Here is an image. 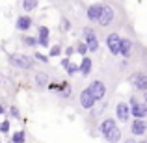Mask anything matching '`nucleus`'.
<instances>
[{"instance_id": "1", "label": "nucleus", "mask_w": 147, "mask_h": 143, "mask_svg": "<svg viewBox=\"0 0 147 143\" xmlns=\"http://www.w3.org/2000/svg\"><path fill=\"white\" fill-rule=\"evenodd\" d=\"M123 17H125V11H123L121 4L114 2V0H104L102 13H100V19L97 21V24L102 30H110V28H115V26L121 24Z\"/></svg>"}, {"instance_id": "2", "label": "nucleus", "mask_w": 147, "mask_h": 143, "mask_svg": "<svg viewBox=\"0 0 147 143\" xmlns=\"http://www.w3.org/2000/svg\"><path fill=\"white\" fill-rule=\"evenodd\" d=\"M9 60V65L19 71H32L36 67V58L34 56H28V54H22V52H13L7 56Z\"/></svg>"}, {"instance_id": "3", "label": "nucleus", "mask_w": 147, "mask_h": 143, "mask_svg": "<svg viewBox=\"0 0 147 143\" xmlns=\"http://www.w3.org/2000/svg\"><path fill=\"white\" fill-rule=\"evenodd\" d=\"M82 41L86 43V47L90 52H97L99 50V36H97V30L93 26H84L82 28Z\"/></svg>"}, {"instance_id": "4", "label": "nucleus", "mask_w": 147, "mask_h": 143, "mask_svg": "<svg viewBox=\"0 0 147 143\" xmlns=\"http://www.w3.org/2000/svg\"><path fill=\"white\" fill-rule=\"evenodd\" d=\"M129 106H130V115L134 119H145L147 117V106L144 100H138V97H130L129 99Z\"/></svg>"}, {"instance_id": "5", "label": "nucleus", "mask_w": 147, "mask_h": 143, "mask_svg": "<svg viewBox=\"0 0 147 143\" xmlns=\"http://www.w3.org/2000/svg\"><path fill=\"white\" fill-rule=\"evenodd\" d=\"M88 89L93 93V97L97 99V102L102 100V99H106V95H108V87H106V84H104V80H100V78L91 80V82L88 84Z\"/></svg>"}, {"instance_id": "6", "label": "nucleus", "mask_w": 147, "mask_h": 143, "mask_svg": "<svg viewBox=\"0 0 147 143\" xmlns=\"http://www.w3.org/2000/svg\"><path fill=\"white\" fill-rule=\"evenodd\" d=\"M129 82L136 91H142V93H144V91H147V73L145 71H134L132 75L129 76Z\"/></svg>"}, {"instance_id": "7", "label": "nucleus", "mask_w": 147, "mask_h": 143, "mask_svg": "<svg viewBox=\"0 0 147 143\" xmlns=\"http://www.w3.org/2000/svg\"><path fill=\"white\" fill-rule=\"evenodd\" d=\"M106 48L112 56H119V48H121V36L117 30H112L106 36Z\"/></svg>"}, {"instance_id": "8", "label": "nucleus", "mask_w": 147, "mask_h": 143, "mask_svg": "<svg viewBox=\"0 0 147 143\" xmlns=\"http://www.w3.org/2000/svg\"><path fill=\"white\" fill-rule=\"evenodd\" d=\"M78 104H80L82 110L90 111V110H93V106L97 104V99L93 97V93H91L88 87H84V89L80 91V95H78Z\"/></svg>"}, {"instance_id": "9", "label": "nucleus", "mask_w": 147, "mask_h": 143, "mask_svg": "<svg viewBox=\"0 0 147 143\" xmlns=\"http://www.w3.org/2000/svg\"><path fill=\"white\" fill-rule=\"evenodd\" d=\"M100 13H102V2H93L86 7V19L90 22L97 24V21L100 19Z\"/></svg>"}, {"instance_id": "10", "label": "nucleus", "mask_w": 147, "mask_h": 143, "mask_svg": "<svg viewBox=\"0 0 147 143\" xmlns=\"http://www.w3.org/2000/svg\"><path fill=\"white\" fill-rule=\"evenodd\" d=\"M145 134H147V121L145 119H132V123H130V136L142 138Z\"/></svg>"}, {"instance_id": "11", "label": "nucleus", "mask_w": 147, "mask_h": 143, "mask_svg": "<svg viewBox=\"0 0 147 143\" xmlns=\"http://www.w3.org/2000/svg\"><path fill=\"white\" fill-rule=\"evenodd\" d=\"M115 119H117L119 123H127L130 119V106L129 102H117L115 104Z\"/></svg>"}, {"instance_id": "12", "label": "nucleus", "mask_w": 147, "mask_h": 143, "mask_svg": "<svg viewBox=\"0 0 147 143\" xmlns=\"http://www.w3.org/2000/svg\"><path fill=\"white\" fill-rule=\"evenodd\" d=\"M136 50V45L130 37H121V48H119V56H123L125 60H130V56Z\"/></svg>"}, {"instance_id": "13", "label": "nucleus", "mask_w": 147, "mask_h": 143, "mask_svg": "<svg viewBox=\"0 0 147 143\" xmlns=\"http://www.w3.org/2000/svg\"><path fill=\"white\" fill-rule=\"evenodd\" d=\"M34 26V19L30 17L28 13H24V15H19L17 17V21H15V28L19 30V32H28L30 28Z\"/></svg>"}, {"instance_id": "14", "label": "nucleus", "mask_w": 147, "mask_h": 143, "mask_svg": "<svg viewBox=\"0 0 147 143\" xmlns=\"http://www.w3.org/2000/svg\"><path fill=\"white\" fill-rule=\"evenodd\" d=\"M37 45H41L43 48H47L50 45V30L43 24L37 26Z\"/></svg>"}, {"instance_id": "15", "label": "nucleus", "mask_w": 147, "mask_h": 143, "mask_svg": "<svg viewBox=\"0 0 147 143\" xmlns=\"http://www.w3.org/2000/svg\"><path fill=\"white\" fill-rule=\"evenodd\" d=\"M91 69H93V60L90 56H82V61L78 63V73L84 78H88L91 75Z\"/></svg>"}, {"instance_id": "16", "label": "nucleus", "mask_w": 147, "mask_h": 143, "mask_svg": "<svg viewBox=\"0 0 147 143\" xmlns=\"http://www.w3.org/2000/svg\"><path fill=\"white\" fill-rule=\"evenodd\" d=\"M115 125H117V123H115V119H114V117H104L102 121L99 123V134L104 138V136H106V134L110 132L112 128H114Z\"/></svg>"}, {"instance_id": "17", "label": "nucleus", "mask_w": 147, "mask_h": 143, "mask_svg": "<svg viewBox=\"0 0 147 143\" xmlns=\"http://www.w3.org/2000/svg\"><path fill=\"white\" fill-rule=\"evenodd\" d=\"M49 82H50V76H49V73H45V71H37L36 75H34V84H36V87H47L49 86Z\"/></svg>"}, {"instance_id": "18", "label": "nucleus", "mask_w": 147, "mask_h": 143, "mask_svg": "<svg viewBox=\"0 0 147 143\" xmlns=\"http://www.w3.org/2000/svg\"><path fill=\"white\" fill-rule=\"evenodd\" d=\"M61 67L65 69V73H67L69 76H73L75 73H78V65H75L71 61V58H65V60H61Z\"/></svg>"}, {"instance_id": "19", "label": "nucleus", "mask_w": 147, "mask_h": 143, "mask_svg": "<svg viewBox=\"0 0 147 143\" xmlns=\"http://www.w3.org/2000/svg\"><path fill=\"white\" fill-rule=\"evenodd\" d=\"M37 4H39V0H22L21 7H22V11H24V13H30V11L37 9Z\"/></svg>"}, {"instance_id": "20", "label": "nucleus", "mask_w": 147, "mask_h": 143, "mask_svg": "<svg viewBox=\"0 0 147 143\" xmlns=\"http://www.w3.org/2000/svg\"><path fill=\"white\" fill-rule=\"evenodd\" d=\"M11 143H26V130H17L11 134Z\"/></svg>"}, {"instance_id": "21", "label": "nucleus", "mask_w": 147, "mask_h": 143, "mask_svg": "<svg viewBox=\"0 0 147 143\" xmlns=\"http://www.w3.org/2000/svg\"><path fill=\"white\" fill-rule=\"evenodd\" d=\"M22 43H24L26 47L34 48V47H37V37H30V36H24V37H22Z\"/></svg>"}, {"instance_id": "22", "label": "nucleus", "mask_w": 147, "mask_h": 143, "mask_svg": "<svg viewBox=\"0 0 147 143\" xmlns=\"http://www.w3.org/2000/svg\"><path fill=\"white\" fill-rule=\"evenodd\" d=\"M75 52H78L80 56H88V52H90V50H88V47H86V43H84V41H80V43L75 47Z\"/></svg>"}, {"instance_id": "23", "label": "nucleus", "mask_w": 147, "mask_h": 143, "mask_svg": "<svg viewBox=\"0 0 147 143\" xmlns=\"http://www.w3.org/2000/svg\"><path fill=\"white\" fill-rule=\"evenodd\" d=\"M61 52H63V50H61L60 45H52L50 50H49V58H56V56H60Z\"/></svg>"}, {"instance_id": "24", "label": "nucleus", "mask_w": 147, "mask_h": 143, "mask_svg": "<svg viewBox=\"0 0 147 143\" xmlns=\"http://www.w3.org/2000/svg\"><path fill=\"white\" fill-rule=\"evenodd\" d=\"M9 126H11V121H7V119H6V121H2V123H0V132L7 134V132H9Z\"/></svg>"}, {"instance_id": "25", "label": "nucleus", "mask_w": 147, "mask_h": 143, "mask_svg": "<svg viewBox=\"0 0 147 143\" xmlns=\"http://www.w3.org/2000/svg\"><path fill=\"white\" fill-rule=\"evenodd\" d=\"M34 58H36V61H41V63H49V56H45V54H41V52H36V54H34Z\"/></svg>"}, {"instance_id": "26", "label": "nucleus", "mask_w": 147, "mask_h": 143, "mask_svg": "<svg viewBox=\"0 0 147 143\" xmlns=\"http://www.w3.org/2000/svg\"><path fill=\"white\" fill-rule=\"evenodd\" d=\"M61 30H63V32H69V30H71V22H69L67 17H61Z\"/></svg>"}, {"instance_id": "27", "label": "nucleus", "mask_w": 147, "mask_h": 143, "mask_svg": "<svg viewBox=\"0 0 147 143\" xmlns=\"http://www.w3.org/2000/svg\"><path fill=\"white\" fill-rule=\"evenodd\" d=\"M9 113H11V117H13V119H19V117H21V113H19L17 106H11V108H9Z\"/></svg>"}, {"instance_id": "28", "label": "nucleus", "mask_w": 147, "mask_h": 143, "mask_svg": "<svg viewBox=\"0 0 147 143\" xmlns=\"http://www.w3.org/2000/svg\"><path fill=\"white\" fill-rule=\"evenodd\" d=\"M63 52H65V56H67V58H73V54H75V47H67Z\"/></svg>"}, {"instance_id": "29", "label": "nucleus", "mask_w": 147, "mask_h": 143, "mask_svg": "<svg viewBox=\"0 0 147 143\" xmlns=\"http://www.w3.org/2000/svg\"><path fill=\"white\" fill-rule=\"evenodd\" d=\"M119 143H136V140H134V138H129V140H125V141H119Z\"/></svg>"}, {"instance_id": "30", "label": "nucleus", "mask_w": 147, "mask_h": 143, "mask_svg": "<svg viewBox=\"0 0 147 143\" xmlns=\"http://www.w3.org/2000/svg\"><path fill=\"white\" fill-rule=\"evenodd\" d=\"M4 113H6V108H4L2 104H0V115H4Z\"/></svg>"}, {"instance_id": "31", "label": "nucleus", "mask_w": 147, "mask_h": 143, "mask_svg": "<svg viewBox=\"0 0 147 143\" xmlns=\"http://www.w3.org/2000/svg\"><path fill=\"white\" fill-rule=\"evenodd\" d=\"M136 143H147V138H144V140H140V141H136Z\"/></svg>"}, {"instance_id": "32", "label": "nucleus", "mask_w": 147, "mask_h": 143, "mask_svg": "<svg viewBox=\"0 0 147 143\" xmlns=\"http://www.w3.org/2000/svg\"><path fill=\"white\" fill-rule=\"evenodd\" d=\"M0 84H2V78H0Z\"/></svg>"}]
</instances>
